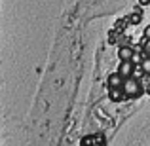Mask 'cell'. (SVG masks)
I'll return each instance as SVG.
<instances>
[{"label":"cell","instance_id":"8","mask_svg":"<svg viewBox=\"0 0 150 146\" xmlns=\"http://www.w3.org/2000/svg\"><path fill=\"white\" fill-rule=\"evenodd\" d=\"M144 38H146V40L150 38V25L146 27V29H144Z\"/></svg>","mask_w":150,"mask_h":146},{"label":"cell","instance_id":"3","mask_svg":"<svg viewBox=\"0 0 150 146\" xmlns=\"http://www.w3.org/2000/svg\"><path fill=\"white\" fill-rule=\"evenodd\" d=\"M118 72L124 78H129L133 74V61H122L120 65H118Z\"/></svg>","mask_w":150,"mask_h":146},{"label":"cell","instance_id":"4","mask_svg":"<svg viewBox=\"0 0 150 146\" xmlns=\"http://www.w3.org/2000/svg\"><path fill=\"white\" fill-rule=\"evenodd\" d=\"M133 55H135V51H133V48H129V46L118 48V57H120V61H131Z\"/></svg>","mask_w":150,"mask_h":146},{"label":"cell","instance_id":"2","mask_svg":"<svg viewBox=\"0 0 150 146\" xmlns=\"http://www.w3.org/2000/svg\"><path fill=\"white\" fill-rule=\"evenodd\" d=\"M124 80H125V78L116 70L114 74H110V76H108V80H106V85H108L110 89H122V85H124Z\"/></svg>","mask_w":150,"mask_h":146},{"label":"cell","instance_id":"1","mask_svg":"<svg viewBox=\"0 0 150 146\" xmlns=\"http://www.w3.org/2000/svg\"><path fill=\"white\" fill-rule=\"evenodd\" d=\"M122 91L125 93V97H127V99H137V97H141L144 93V89H143V85H141L139 80H135V78L129 76V78H125V80H124Z\"/></svg>","mask_w":150,"mask_h":146},{"label":"cell","instance_id":"6","mask_svg":"<svg viewBox=\"0 0 150 146\" xmlns=\"http://www.w3.org/2000/svg\"><path fill=\"white\" fill-rule=\"evenodd\" d=\"M141 68H143L144 74H148V76H150V57H144L143 61H141Z\"/></svg>","mask_w":150,"mask_h":146},{"label":"cell","instance_id":"9","mask_svg":"<svg viewBox=\"0 0 150 146\" xmlns=\"http://www.w3.org/2000/svg\"><path fill=\"white\" fill-rule=\"evenodd\" d=\"M139 4H141V6H148L150 0H139Z\"/></svg>","mask_w":150,"mask_h":146},{"label":"cell","instance_id":"7","mask_svg":"<svg viewBox=\"0 0 150 146\" xmlns=\"http://www.w3.org/2000/svg\"><path fill=\"white\" fill-rule=\"evenodd\" d=\"M144 55H146V57H150V38H148V40L146 42H144Z\"/></svg>","mask_w":150,"mask_h":146},{"label":"cell","instance_id":"5","mask_svg":"<svg viewBox=\"0 0 150 146\" xmlns=\"http://www.w3.org/2000/svg\"><path fill=\"white\" fill-rule=\"evenodd\" d=\"M108 97H110V101H112V102H122L124 99H127V97H125V93L122 91V89H110Z\"/></svg>","mask_w":150,"mask_h":146}]
</instances>
